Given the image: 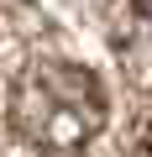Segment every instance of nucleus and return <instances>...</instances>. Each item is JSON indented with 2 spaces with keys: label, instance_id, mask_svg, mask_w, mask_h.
<instances>
[{
  "label": "nucleus",
  "instance_id": "1",
  "mask_svg": "<svg viewBox=\"0 0 152 157\" xmlns=\"http://www.w3.org/2000/svg\"><path fill=\"white\" fill-rule=\"evenodd\" d=\"M11 121L42 152H79L105 126V89L79 63H37L11 94Z\"/></svg>",
  "mask_w": 152,
  "mask_h": 157
},
{
  "label": "nucleus",
  "instance_id": "2",
  "mask_svg": "<svg viewBox=\"0 0 152 157\" xmlns=\"http://www.w3.org/2000/svg\"><path fill=\"white\" fill-rule=\"evenodd\" d=\"M131 11H136V16L147 21V32H152V0H131Z\"/></svg>",
  "mask_w": 152,
  "mask_h": 157
},
{
  "label": "nucleus",
  "instance_id": "3",
  "mask_svg": "<svg viewBox=\"0 0 152 157\" xmlns=\"http://www.w3.org/2000/svg\"><path fill=\"white\" fill-rule=\"evenodd\" d=\"M142 157H152V121H147V131H142Z\"/></svg>",
  "mask_w": 152,
  "mask_h": 157
}]
</instances>
